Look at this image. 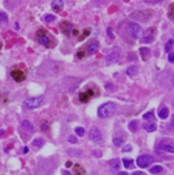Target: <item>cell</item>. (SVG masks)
Masks as SVG:
<instances>
[{"label": "cell", "mask_w": 174, "mask_h": 175, "mask_svg": "<svg viewBox=\"0 0 174 175\" xmlns=\"http://www.w3.org/2000/svg\"><path fill=\"white\" fill-rule=\"evenodd\" d=\"M116 111V104L114 102H105L99 106L98 109V116L100 118L111 117Z\"/></svg>", "instance_id": "1"}, {"label": "cell", "mask_w": 174, "mask_h": 175, "mask_svg": "<svg viewBox=\"0 0 174 175\" xmlns=\"http://www.w3.org/2000/svg\"><path fill=\"white\" fill-rule=\"evenodd\" d=\"M126 32L128 33L131 38H133V39H140V38L143 37L144 30L137 23H129L126 26Z\"/></svg>", "instance_id": "2"}, {"label": "cell", "mask_w": 174, "mask_h": 175, "mask_svg": "<svg viewBox=\"0 0 174 175\" xmlns=\"http://www.w3.org/2000/svg\"><path fill=\"white\" fill-rule=\"evenodd\" d=\"M43 102V97L42 96H38V97H32V98H28L24 101V105L28 109V110H35L37 107L42 104Z\"/></svg>", "instance_id": "3"}, {"label": "cell", "mask_w": 174, "mask_h": 175, "mask_svg": "<svg viewBox=\"0 0 174 175\" xmlns=\"http://www.w3.org/2000/svg\"><path fill=\"white\" fill-rule=\"evenodd\" d=\"M119 56H121V51H119V49H118L117 46H114L113 49L108 53L106 57H105L106 64H108V65L115 64V62L119 59Z\"/></svg>", "instance_id": "4"}, {"label": "cell", "mask_w": 174, "mask_h": 175, "mask_svg": "<svg viewBox=\"0 0 174 175\" xmlns=\"http://www.w3.org/2000/svg\"><path fill=\"white\" fill-rule=\"evenodd\" d=\"M154 161V158L150 155H141L137 158V166L141 169H145V168L150 167V164Z\"/></svg>", "instance_id": "5"}, {"label": "cell", "mask_w": 174, "mask_h": 175, "mask_svg": "<svg viewBox=\"0 0 174 175\" xmlns=\"http://www.w3.org/2000/svg\"><path fill=\"white\" fill-rule=\"evenodd\" d=\"M88 136H89V139L95 143H99L102 141L101 131L99 130L97 127H91V128L89 129Z\"/></svg>", "instance_id": "6"}, {"label": "cell", "mask_w": 174, "mask_h": 175, "mask_svg": "<svg viewBox=\"0 0 174 175\" xmlns=\"http://www.w3.org/2000/svg\"><path fill=\"white\" fill-rule=\"evenodd\" d=\"M11 76H12L13 80L15 82H17V83H20V82H23L26 80V75H25V73L20 69L13 70L12 72H11Z\"/></svg>", "instance_id": "7"}, {"label": "cell", "mask_w": 174, "mask_h": 175, "mask_svg": "<svg viewBox=\"0 0 174 175\" xmlns=\"http://www.w3.org/2000/svg\"><path fill=\"white\" fill-rule=\"evenodd\" d=\"M157 149H160V151H166V153H170V154H173V153H174L173 144H166V143H161V144H159V145H158Z\"/></svg>", "instance_id": "8"}, {"label": "cell", "mask_w": 174, "mask_h": 175, "mask_svg": "<svg viewBox=\"0 0 174 175\" xmlns=\"http://www.w3.org/2000/svg\"><path fill=\"white\" fill-rule=\"evenodd\" d=\"M64 4H65V2L62 0H54V1H52V9L55 12H60L64 9Z\"/></svg>", "instance_id": "9"}, {"label": "cell", "mask_w": 174, "mask_h": 175, "mask_svg": "<svg viewBox=\"0 0 174 175\" xmlns=\"http://www.w3.org/2000/svg\"><path fill=\"white\" fill-rule=\"evenodd\" d=\"M98 49H99V43H98L97 41L91 42V43L88 45V47H87V51H88L89 55H93V54H96L98 52Z\"/></svg>", "instance_id": "10"}, {"label": "cell", "mask_w": 174, "mask_h": 175, "mask_svg": "<svg viewBox=\"0 0 174 175\" xmlns=\"http://www.w3.org/2000/svg\"><path fill=\"white\" fill-rule=\"evenodd\" d=\"M143 128H144L147 132H154V131L157 129V124L152 120V122H145V124L143 125Z\"/></svg>", "instance_id": "11"}, {"label": "cell", "mask_w": 174, "mask_h": 175, "mask_svg": "<svg viewBox=\"0 0 174 175\" xmlns=\"http://www.w3.org/2000/svg\"><path fill=\"white\" fill-rule=\"evenodd\" d=\"M20 125H22V128L24 130L28 131V132H33L35 131V127H33V125L29 120H23Z\"/></svg>", "instance_id": "12"}, {"label": "cell", "mask_w": 174, "mask_h": 175, "mask_svg": "<svg viewBox=\"0 0 174 175\" xmlns=\"http://www.w3.org/2000/svg\"><path fill=\"white\" fill-rule=\"evenodd\" d=\"M60 28L65 33H69L70 31L73 30V25L71 23H68V22H62L60 24Z\"/></svg>", "instance_id": "13"}, {"label": "cell", "mask_w": 174, "mask_h": 175, "mask_svg": "<svg viewBox=\"0 0 174 175\" xmlns=\"http://www.w3.org/2000/svg\"><path fill=\"white\" fill-rule=\"evenodd\" d=\"M150 54V49H148V47H140V55L142 56L143 60L148 57Z\"/></svg>", "instance_id": "14"}, {"label": "cell", "mask_w": 174, "mask_h": 175, "mask_svg": "<svg viewBox=\"0 0 174 175\" xmlns=\"http://www.w3.org/2000/svg\"><path fill=\"white\" fill-rule=\"evenodd\" d=\"M39 43L43 46H47L49 43V38L45 34H42V36H39Z\"/></svg>", "instance_id": "15"}, {"label": "cell", "mask_w": 174, "mask_h": 175, "mask_svg": "<svg viewBox=\"0 0 174 175\" xmlns=\"http://www.w3.org/2000/svg\"><path fill=\"white\" fill-rule=\"evenodd\" d=\"M73 170H74V174L75 175H84L85 174V170H84V168L80 166V164H75L74 167H73Z\"/></svg>", "instance_id": "16"}, {"label": "cell", "mask_w": 174, "mask_h": 175, "mask_svg": "<svg viewBox=\"0 0 174 175\" xmlns=\"http://www.w3.org/2000/svg\"><path fill=\"white\" fill-rule=\"evenodd\" d=\"M126 73L128 74L129 76H133V75H135V74L138 73V67L131 66V67H129L128 69L126 70Z\"/></svg>", "instance_id": "17"}, {"label": "cell", "mask_w": 174, "mask_h": 175, "mask_svg": "<svg viewBox=\"0 0 174 175\" xmlns=\"http://www.w3.org/2000/svg\"><path fill=\"white\" fill-rule=\"evenodd\" d=\"M67 153H68L70 156H72V157H80V156L83 155L82 151H80V149H72V148H69V149L67 151Z\"/></svg>", "instance_id": "18"}, {"label": "cell", "mask_w": 174, "mask_h": 175, "mask_svg": "<svg viewBox=\"0 0 174 175\" xmlns=\"http://www.w3.org/2000/svg\"><path fill=\"white\" fill-rule=\"evenodd\" d=\"M159 118H161V119H167L168 116H169V110L167 109V107H162L161 110L159 111Z\"/></svg>", "instance_id": "19"}, {"label": "cell", "mask_w": 174, "mask_h": 175, "mask_svg": "<svg viewBox=\"0 0 174 175\" xmlns=\"http://www.w3.org/2000/svg\"><path fill=\"white\" fill-rule=\"evenodd\" d=\"M79 99H80V101H81V102H84V103H86V102L89 101L90 97H89V95L87 94L86 91H84V93H81V94L79 95Z\"/></svg>", "instance_id": "20"}, {"label": "cell", "mask_w": 174, "mask_h": 175, "mask_svg": "<svg viewBox=\"0 0 174 175\" xmlns=\"http://www.w3.org/2000/svg\"><path fill=\"white\" fill-rule=\"evenodd\" d=\"M128 128H129V130L131 131V132H135V131L138 130V122H137V120L130 122L129 125H128Z\"/></svg>", "instance_id": "21"}, {"label": "cell", "mask_w": 174, "mask_h": 175, "mask_svg": "<svg viewBox=\"0 0 174 175\" xmlns=\"http://www.w3.org/2000/svg\"><path fill=\"white\" fill-rule=\"evenodd\" d=\"M123 164L126 169H129L131 168V166L133 164V160L132 159H129V158H124L123 159Z\"/></svg>", "instance_id": "22"}, {"label": "cell", "mask_w": 174, "mask_h": 175, "mask_svg": "<svg viewBox=\"0 0 174 175\" xmlns=\"http://www.w3.org/2000/svg\"><path fill=\"white\" fill-rule=\"evenodd\" d=\"M161 171H162L161 166H153V167L150 169V172L152 174H157V173H160Z\"/></svg>", "instance_id": "23"}, {"label": "cell", "mask_w": 174, "mask_h": 175, "mask_svg": "<svg viewBox=\"0 0 174 175\" xmlns=\"http://www.w3.org/2000/svg\"><path fill=\"white\" fill-rule=\"evenodd\" d=\"M44 144V140L43 139H41V138H37L35 139L32 141V145L33 146H37V147H41L42 145Z\"/></svg>", "instance_id": "24"}, {"label": "cell", "mask_w": 174, "mask_h": 175, "mask_svg": "<svg viewBox=\"0 0 174 175\" xmlns=\"http://www.w3.org/2000/svg\"><path fill=\"white\" fill-rule=\"evenodd\" d=\"M173 43H174L173 39H170V40L167 42L166 46H165V49H166V52L170 53V51L172 49V47H173Z\"/></svg>", "instance_id": "25"}, {"label": "cell", "mask_w": 174, "mask_h": 175, "mask_svg": "<svg viewBox=\"0 0 174 175\" xmlns=\"http://www.w3.org/2000/svg\"><path fill=\"white\" fill-rule=\"evenodd\" d=\"M124 143V140L122 138H114L113 139V144L115 145L116 147H121Z\"/></svg>", "instance_id": "26"}, {"label": "cell", "mask_w": 174, "mask_h": 175, "mask_svg": "<svg viewBox=\"0 0 174 175\" xmlns=\"http://www.w3.org/2000/svg\"><path fill=\"white\" fill-rule=\"evenodd\" d=\"M154 118V112H147L145 114H143V119H145V120H150V119H153Z\"/></svg>", "instance_id": "27"}, {"label": "cell", "mask_w": 174, "mask_h": 175, "mask_svg": "<svg viewBox=\"0 0 174 175\" xmlns=\"http://www.w3.org/2000/svg\"><path fill=\"white\" fill-rule=\"evenodd\" d=\"M74 131H75V133H77L79 136H83V135H84V133H85L84 128H82V127H77V128L74 129Z\"/></svg>", "instance_id": "28"}, {"label": "cell", "mask_w": 174, "mask_h": 175, "mask_svg": "<svg viewBox=\"0 0 174 175\" xmlns=\"http://www.w3.org/2000/svg\"><path fill=\"white\" fill-rule=\"evenodd\" d=\"M55 18H56V17L54 16V15H52V14H47V15H45L44 16V22L45 23H51L53 20H55Z\"/></svg>", "instance_id": "29"}, {"label": "cell", "mask_w": 174, "mask_h": 175, "mask_svg": "<svg viewBox=\"0 0 174 175\" xmlns=\"http://www.w3.org/2000/svg\"><path fill=\"white\" fill-rule=\"evenodd\" d=\"M153 39L154 38L152 37V36H144V37H142V41L144 43H150V42H153Z\"/></svg>", "instance_id": "30"}, {"label": "cell", "mask_w": 174, "mask_h": 175, "mask_svg": "<svg viewBox=\"0 0 174 175\" xmlns=\"http://www.w3.org/2000/svg\"><path fill=\"white\" fill-rule=\"evenodd\" d=\"M106 33H108V36H109L111 39H114V34H113V28L112 27H108L106 28Z\"/></svg>", "instance_id": "31"}, {"label": "cell", "mask_w": 174, "mask_h": 175, "mask_svg": "<svg viewBox=\"0 0 174 175\" xmlns=\"http://www.w3.org/2000/svg\"><path fill=\"white\" fill-rule=\"evenodd\" d=\"M89 34H90V30H89V29H85V30H84V32H83V34H82V37L80 38V40L85 39L86 37H88Z\"/></svg>", "instance_id": "32"}, {"label": "cell", "mask_w": 174, "mask_h": 175, "mask_svg": "<svg viewBox=\"0 0 174 175\" xmlns=\"http://www.w3.org/2000/svg\"><path fill=\"white\" fill-rule=\"evenodd\" d=\"M8 20V15L3 12H0V22H7Z\"/></svg>", "instance_id": "33"}, {"label": "cell", "mask_w": 174, "mask_h": 175, "mask_svg": "<svg viewBox=\"0 0 174 175\" xmlns=\"http://www.w3.org/2000/svg\"><path fill=\"white\" fill-rule=\"evenodd\" d=\"M132 149V146L130 145V144H127V145H125V146L123 147V153H127V151H130Z\"/></svg>", "instance_id": "34"}, {"label": "cell", "mask_w": 174, "mask_h": 175, "mask_svg": "<svg viewBox=\"0 0 174 175\" xmlns=\"http://www.w3.org/2000/svg\"><path fill=\"white\" fill-rule=\"evenodd\" d=\"M68 142L69 143H77V139L75 138V136H74V135H69V136H68Z\"/></svg>", "instance_id": "35"}, {"label": "cell", "mask_w": 174, "mask_h": 175, "mask_svg": "<svg viewBox=\"0 0 174 175\" xmlns=\"http://www.w3.org/2000/svg\"><path fill=\"white\" fill-rule=\"evenodd\" d=\"M173 56H174V55H173V53H172V52H171V53H170V54H169V56H168V60L170 61L171 64H173V62H174Z\"/></svg>", "instance_id": "36"}, {"label": "cell", "mask_w": 174, "mask_h": 175, "mask_svg": "<svg viewBox=\"0 0 174 175\" xmlns=\"http://www.w3.org/2000/svg\"><path fill=\"white\" fill-rule=\"evenodd\" d=\"M49 128V126L47 125V124H43L42 126H41V130H43V131H45V130H47Z\"/></svg>", "instance_id": "37"}, {"label": "cell", "mask_w": 174, "mask_h": 175, "mask_svg": "<svg viewBox=\"0 0 174 175\" xmlns=\"http://www.w3.org/2000/svg\"><path fill=\"white\" fill-rule=\"evenodd\" d=\"M77 56L79 58H83L84 56H85V53H84V52H79V53L77 54Z\"/></svg>", "instance_id": "38"}, {"label": "cell", "mask_w": 174, "mask_h": 175, "mask_svg": "<svg viewBox=\"0 0 174 175\" xmlns=\"http://www.w3.org/2000/svg\"><path fill=\"white\" fill-rule=\"evenodd\" d=\"M86 93H87V94L89 95V97H91V96H93V90H91V89L87 90V91H86Z\"/></svg>", "instance_id": "39"}, {"label": "cell", "mask_w": 174, "mask_h": 175, "mask_svg": "<svg viewBox=\"0 0 174 175\" xmlns=\"http://www.w3.org/2000/svg\"><path fill=\"white\" fill-rule=\"evenodd\" d=\"M62 175H72V174H71L69 171H67V170H64V171H62Z\"/></svg>", "instance_id": "40"}, {"label": "cell", "mask_w": 174, "mask_h": 175, "mask_svg": "<svg viewBox=\"0 0 174 175\" xmlns=\"http://www.w3.org/2000/svg\"><path fill=\"white\" fill-rule=\"evenodd\" d=\"M72 33H73V36H77V34H79V30H77V29H73Z\"/></svg>", "instance_id": "41"}, {"label": "cell", "mask_w": 174, "mask_h": 175, "mask_svg": "<svg viewBox=\"0 0 174 175\" xmlns=\"http://www.w3.org/2000/svg\"><path fill=\"white\" fill-rule=\"evenodd\" d=\"M28 151H29L28 147L25 146V147H24V149H23V154H27V153H28Z\"/></svg>", "instance_id": "42"}, {"label": "cell", "mask_w": 174, "mask_h": 175, "mask_svg": "<svg viewBox=\"0 0 174 175\" xmlns=\"http://www.w3.org/2000/svg\"><path fill=\"white\" fill-rule=\"evenodd\" d=\"M116 175H128V173L127 172H118Z\"/></svg>", "instance_id": "43"}, {"label": "cell", "mask_w": 174, "mask_h": 175, "mask_svg": "<svg viewBox=\"0 0 174 175\" xmlns=\"http://www.w3.org/2000/svg\"><path fill=\"white\" fill-rule=\"evenodd\" d=\"M132 175H145V174H143L142 172H134V173H133Z\"/></svg>", "instance_id": "44"}, {"label": "cell", "mask_w": 174, "mask_h": 175, "mask_svg": "<svg viewBox=\"0 0 174 175\" xmlns=\"http://www.w3.org/2000/svg\"><path fill=\"white\" fill-rule=\"evenodd\" d=\"M66 166H67V167H70V166H71V162H68L67 164H66Z\"/></svg>", "instance_id": "45"}, {"label": "cell", "mask_w": 174, "mask_h": 175, "mask_svg": "<svg viewBox=\"0 0 174 175\" xmlns=\"http://www.w3.org/2000/svg\"><path fill=\"white\" fill-rule=\"evenodd\" d=\"M0 47H1V43H0Z\"/></svg>", "instance_id": "46"}, {"label": "cell", "mask_w": 174, "mask_h": 175, "mask_svg": "<svg viewBox=\"0 0 174 175\" xmlns=\"http://www.w3.org/2000/svg\"><path fill=\"white\" fill-rule=\"evenodd\" d=\"M91 175H97V174H91Z\"/></svg>", "instance_id": "47"}]
</instances>
